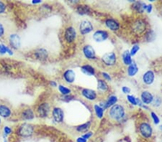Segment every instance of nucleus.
<instances>
[{"mask_svg":"<svg viewBox=\"0 0 162 142\" xmlns=\"http://www.w3.org/2000/svg\"><path fill=\"white\" fill-rule=\"evenodd\" d=\"M110 116L112 119L116 121H120L125 117L126 115V111L124 107L119 104H115L110 108Z\"/></svg>","mask_w":162,"mask_h":142,"instance_id":"f257e3e1","label":"nucleus"},{"mask_svg":"<svg viewBox=\"0 0 162 142\" xmlns=\"http://www.w3.org/2000/svg\"><path fill=\"white\" fill-rule=\"evenodd\" d=\"M138 72V67L136 63H132L130 65L128 68V75L130 77L135 76Z\"/></svg>","mask_w":162,"mask_h":142,"instance_id":"5701e85b","label":"nucleus"},{"mask_svg":"<svg viewBox=\"0 0 162 142\" xmlns=\"http://www.w3.org/2000/svg\"><path fill=\"white\" fill-rule=\"evenodd\" d=\"M139 132L141 136L145 139L151 138L153 135L152 126L149 123L143 122L139 126Z\"/></svg>","mask_w":162,"mask_h":142,"instance_id":"7ed1b4c3","label":"nucleus"},{"mask_svg":"<svg viewBox=\"0 0 162 142\" xmlns=\"http://www.w3.org/2000/svg\"><path fill=\"white\" fill-rule=\"evenodd\" d=\"M92 136H93V132H92V131H87L86 133H85L84 134H83L82 136L84 139H86V140H88V139L91 138V137H92Z\"/></svg>","mask_w":162,"mask_h":142,"instance_id":"e433bc0d","label":"nucleus"},{"mask_svg":"<svg viewBox=\"0 0 162 142\" xmlns=\"http://www.w3.org/2000/svg\"><path fill=\"white\" fill-rule=\"evenodd\" d=\"M102 76H103V78L105 79V80H109V81H110V80H112V78H111V77H110V76L109 75L108 73H102Z\"/></svg>","mask_w":162,"mask_h":142,"instance_id":"ea45409f","label":"nucleus"},{"mask_svg":"<svg viewBox=\"0 0 162 142\" xmlns=\"http://www.w3.org/2000/svg\"><path fill=\"white\" fill-rule=\"evenodd\" d=\"M76 35H77L76 31L74 27H69L66 29V31H65V34H64V38L67 43H73L76 38Z\"/></svg>","mask_w":162,"mask_h":142,"instance_id":"39448f33","label":"nucleus"},{"mask_svg":"<svg viewBox=\"0 0 162 142\" xmlns=\"http://www.w3.org/2000/svg\"><path fill=\"white\" fill-rule=\"evenodd\" d=\"M76 142H87V140L83 138L82 136H80L76 139Z\"/></svg>","mask_w":162,"mask_h":142,"instance_id":"a18cd8bd","label":"nucleus"},{"mask_svg":"<svg viewBox=\"0 0 162 142\" xmlns=\"http://www.w3.org/2000/svg\"><path fill=\"white\" fill-rule=\"evenodd\" d=\"M0 124H1V118H0Z\"/></svg>","mask_w":162,"mask_h":142,"instance_id":"8fccbe9b","label":"nucleus"},{"mask_svg":"<svg viewBox=\"0 0 162 142\" xmlns=\"http://www.w3.org/2000/svg\"><path fill=\"white\" fill-rule=\"evenodd\" d=\"M122 91L125 94H129L131 91V89L127 86H123V87H122Z\"/></svg>","mask_w":162,"mask_h":142,"instance_id":"4c0bfd02","label":"nucleus"},{"mask_svg":"<svg viewBox=\"0 0 162 142\" xmlns=\"http://www.w3.org/2000/svg\"><path fill=\"white\" fill-rule=\"evenodd\" d=\"M147 4L143 3L141 2H135L133 4V7L136 11H137L139 13H143V11H145Z\"/></svg>","mask_w":162,"mask_h":142,"instance_id":"aec40b11","label":"nucleus"},{"mask_svg":"<svg viewBox=\"0 0 162 142\" xmlns=\"http://www.w3.org/2000/svg\"><path fill=\"white\" fill-rule=\"evenodd\" d=\"M39 116L41 118L47 117L48 113L50 112V106L47 103H43L39 106L38 108Z\"/></svg>","mask_w":162,"mask_h":142,"instance_id":"ddd939ff","label":"nucleus"},{"mask_svg":"<svg viewBox=\"0 0 162 142\" xmlns=\"http://www.w3.org/2000/svg\"><path fill=\"white\" fill-rule=\"evenodd\" d=\"M108 32L105 30H97L93 34V39L97 43H102L108 38Z\"/></svg>","mask_w":162,"mask_h":142,"instance_id":"6e6552de","label":"nucleus"},{"mask_svg":"<svg viewBox=\"0 0 162 142\" xmlns=\"http://www.w3.org/2000/svg\"><path fill=\"white\" fill-rule=\"evenodd\" d=\"M6 53H8L10 55L13 54L12 51L8 47H7L6 45H3V44H0V55H4L6 54Z\"/></svg>","mask_w":162,"mask_h":142,"instance_id":"c756f323","label":"nucleus"},{"mask_svg":"<svg viewBox=\"0 0 162 142\" xmlns=\"http://www.w3.org/2000/svg\"><path fill=\"white\" fill-rule=\"evenodd\" d=\"M4 142H7V141L5 140V141H4Z\"/></svg>","mask_w":162,"mask_h":142,"instance_id":"3c124183","label":"nucleus"},{"mask_svg":"<svg viewBox=\"0 0 162 142\" xmlns=\"http://www.w3.org/2000/svg\"><path fill=\"white\" fill-rule=\"evenodd\" d=\"M82 94L85 98L89 100V101H94L97 97V94L95 90L88 89V88L83 89L82 91Z\"/></svg>","mask_w":162,"mask_h":142,"instance_id":"9b49d317","label":"nucleus"},{"mask_svg":"<svg viewBox=\"0 0 162 142\" xmlns=\"http://www.w3.org/2000/svg\"><path fill=\"white\" fill-rule=\"evenodd\" d=\"M105 25L112 31H117L120 29V24L117 20L109 18L105 20Z\"/></svg>","mask_w":162,"mask_h":142,"instance_id":"4468645a","label":"nucleus"},{"mask_svg":"<svg viewBox=\"0 0 162 142\" xmlns=\"http://www.w3.org/2000/svg\"><path fill=\"white\" fill-rule=\"evenodd\" d=\"M53 117L55 121L57 123H61L64 121V113L63 110L61 108H54L53 110Z\"/></svg>","mask_w":162,"mask_h":142,"instance_id":"9d476101","label":"nucleus"},{"mask_svg":"<svg viewBox=\"0 0 162 142\" xmlns=\"http://www.w3.org/2000/svg\"><path fill=\"white\" fill-rule=\"evenodd\" d=\"M41 2L40 0H33V1H32V4H40V3H41Z\"/></svg>","mask_w":162,"mask_h":142,"instance_id":"de8ad7c7","label":"nucleus"},{"mask_svg":"<svg viewBox=\"0 0 162 142\" xmlns=\"http://www.w3.org/2000/svg\"><path fill=\"white\" fill-rule=\"evenodd\" d=\"M4 134H6V135L10 134L11 133H12L11 128H10L9 126H5V127H4Z\"/></svg>","mask_w":162,"mask_h":142,"instance_id":"a19ab883","label":"nucleus"},{"mask_svg":"<svg viewBox=\"0 0 162 142\" xmlns=\"http://www.w3.org/2000/svg\"><path fill=\"white\" fill-rule=\"evenodd\" d=\"M127 99H128L129 103H131L132 105H133V106H136V105H137V98H136L134 95H128Z\"/></svg>","mask_w":162,"mask_h":142,"instance_id":"473e14b6","label":"nucleus"},{"mask_svg":"<svg viewBox=\"0 0 162 142\" xmlns=\"http://www.w3.org/2000/svg\"><path fill=\"white\" fill-rule=\"evenodd\" d=\"M93 30V25L89 20H83L79 25V31L82 34H89Z\"/></svg>","mask_w":162,"mask_h":142,"instance_id":"0eeeda50","label":"nucleus"},{"mask_svg":"<svg viewBox=\"0 0 162 142\" xmlns=\"http://www.w3.org/2000/svg\"><path fill=\"white\" fill-rule=\"evenodd\" d=\"M4 33V28L1 23H0V38L3 36V34Z\"/></svg>","mask_w":162,"mask_h":142,"instance_id":"c03bdc74","label":"nucleus"},{"mask_svg":"<svg viewBox=\"0 0 162 142\" xmlns=\"http://www.w3.org/2000/svg\"><path fill=\"white\" fill-rule=\"evenodd\" d=\"M50 84L53 87H56L57 86V84H56V83L55 82V81H50Z\"/></svg>","mask_w":162,"mask_h":142,"instance_id":"49530a36","label":"nucleus"},{"mask_svg":"<svg viewBox=\"0 0 162 142\" xmlns=\"http://www.w3.org/2000/svg\"><path fill=\"white\" fill-rule=\"evenodd\" d=\"M91 126V122L87 121V123H83L82 125H79L76 127V131L79 132H85L86 133Z\"/></svg>","mask_w":162,"mask_h":142,"instance_id":"a878e982","label":"nucleus"},{"mask_svg":"<svg viewBox=\"0 0 162 142\" xmlns=\"http://www.w3.org/2000/svg\"><path fill=\"white\" fill-rule=\"evenodd\" d=\"M145 38H146V40L148 42L154 40V39L156 38V34H155V32L153 30H149L146 34H145Z\"/></svg>","mask_w":162,"mask_h":142,"instance_id":"2f4dec72","label":"nucleus"},{"mask_svg":"<svg viewBox=\"0 0 162 142\" xmlns=\"http://www.w3.org/2000/svg\"><path fill=\"white\" fill-rule=\"evenodd\" d=\"M154 79L155 75L152 71H146L143 76V81L146 85H151L154 83Z\"/></svg>","mask_w":162,"mask_h":142,"instance_id":"2eb2a0df","label":"nucleus"},{"mask_svg":"<svg viewBox=\"0 0 162 142\" xmlns=\"http://www.w3.org/2000/svg\"><path fill=\"white\" fill-rule=\"evenodd\" d=\"M64 101H70L71 100L73 99V96H71V95H64Z\"/></svg>","mask_w":162,"mask_h":142,"instance_id":"37998d69","label":"nucleus"},{"mask_svg":"<svg viewBox=\"0 0 162 142\" xmlns=\"http://www.w3.org/2000/svg\"><path fill=\"white\" fill-rule=\"evenodd\" d=\"M146 29V24L143 20H136L133 25V31L136 34L143 33Z\"/></svg>","mask_w":162,"mask_h":142,"instance_id":"423d86ee","label":"nucleus"},{"mask_svg":"<svg viewBox=\"0 0 162 142\" xmlns=\"http://www.w3.org/2000/svg\"><path fill=\"white\" fill-rule=\"evenodd\" d=\"M140 50V47L139 45H135L133 46V48H131V51H130V54H131V56H134V55H136L137 54V53Z\"/></svg>","mask_w":162,"mask_h":142,"instance_id":"72a5a7b5","label":"nucleus"},{"mask_svg":"<svg viewBox=\"0 0 162 142\" xmlns=\"http://www.w3.org/2000/svg\"><path fill=\"white\" fill-rule=\"evenodd\" d=\"M131 57L132 56L130 54V51L126 50L122 53V61L126 66H130V65L133 63V60H132Z\"/></svg>","mask_w":162,"mask_h":142,"instance_id":"412c9836","label":"nucleus"},{"mask_svg":"<svg viewBox=\"0 0 162 142\" xmlns=\"http://www.w3.org/2000/svg\"><path fill=\"white\" fill-rule=\"evenodd\" d=\"M151 118L153 119V121H154V124H159V123H160V119H159V116H157V114L154 112H151Z\"/></svg>","mask_w":162,"mask_h":142,"instance_id":"f704fd0d","label":"nucleus"},{"mask_svg":"<svg viewBox=\"0 0 162 142\" xmlns=\"http://www.w3.org/2000/svg\"><path fill=\"white\" fill-rule=\"evenodd\" d=\"M83 53L84 56L86 57L88 60H93L95 59L96 53L94 48L91 45H85L83 48Z\"/></svg>","mask_w":162,"mask_h":142,"instance_id":"1a4fd4ad","label":"nucleus"},{"mask_svg":"<svg viewBox=\"0 0 162 142\" xmlns=\"http://www.w3.org/2000/svg\"><path fill=\"white\" fill-rule=\"evenodd\" d=\"M154 95L148 90L143 91L141 95V100L143 102V104L149 105L152 103L153 100H154Z\"/></svg>","mask_w":162,"mask_h":142,"instance_id":"f8f14e48","label":"nucleus"},{"mask_svg":"<svg viewBox=\"0 0 162 142\" xmlns=\"http://www.w3.org/2000/svg\"><path fill=\"white\" fill-rule=\"evenodd\" d=\"M97 88L101 91H106L108 90V85L105 80L99 79L97 80Z\"/></svg>","mask_w":162,"mask_h":142,"instance_id":"393cba45","label":"nucleus"},{"mask_svg":"<svg viewBox=\"0 0 162 142\" xmlns=\"http://www.w3.org/2000/svg\"><path fill=\"white\" fill-rule=\"evenodd\" d=\"M6 10V6L3 2H0V14H2L4 12V11Z\"/></svg>","mask_w":162,"mask_h":142,"instance_id":"58836bf2","label":"nucleus"},{"mask_svg":"<svg viewBox=\"0 0 162 142\" xmlns=\"http://www.w3.org/2000/svg\"><path fill=\"white\" fill-rule=\"evenodd\" d=\"M117 101H118V98H117L116 95H111V96L109 97L108 100L105 104V108H110V107L111 108L114 105L117 104Z\"/></svg>","mask_w":162,"mask_h":142,"instance_id":"4be33fe9","label":"nucleus"},{"mask_svg":"<svg viewBox=\"0 0 162 142\" xmlns=\"http://www.w3.org/2000/svg\"><path fill=\"white\" fill-rule=\"evenodd\" d=\"M64 78L68 83H72L76 79V74L72 70H67L64 73Z\"/></svg>","mask_w":162,"mask_h":142,"instance_id":"f3484780","label":"nucleus"},{"mask_svg":"<svg viewBox=\"0 0 162 142\" xmlns=\"http://www.w3.org/2000/svg\"><path fill=\"white\" fill-rule=\"evenodd\" d=\"M59 90L61 94L63 95H69L71 93V90L69 88H66V86L62 85H59Z\"/></svg>","mask_w":162,"mask_h":142,"instance_id":"7c9ffc66","label":"nucleus"},{"mask_svg":"<svg viewBox=\"0 0 162 142\" xmlns=\"http://www.w3.org/2000/svg\"><path fill=\"white\" fill-rule=\"evenodd\" d=\"M12 111L9 107L4 106V105H0V116L3 118L10 117Z\"/></svg>","mask_w":162,"mask_h":142,"instance_id":"6ab92c4d","label":"nucleus"},{"mask_svg":"<svg viewBox=\"0 0 162 142\" xmlns=\"http://www.w3.org/2000/svg\"><path fill=\"white\" fill-rule=\"evenodd\" d=\"M153 10V6L152 4H148L146 6V8H145V11H147L148 13H151Z\"/></svg>","mask_w":162,"mask_h":142,"instance_id":"79ce46f5","label":"nucleus"},{"mask_svg":"<svg viewBox=\"0 0 162 142\" xmlns=\"http://www.w3.org/2000/svg\"><path fill=\"white\" fill-rule=\"evenodd\" d=\"M33 132L34 128L29 123H23L22 125L20 126L19 129H18V134L20 136L25 137V138L31 136Z\"/></svg>","mask_w":162,"mask_h":142,"instance_id":"f03ea898","label":"nucleus"},{"mask_svg":"<svg viewBox=\"0 0 162 142\" xmlns=\"http://www.w3.org/2000/svg\"><path fill=\"white\" fill-rule=\"evenodd\" d=\"M160 129L162 131V126H160Z\"/></svg>","mask_w":162,"mask_h":142,"instance_id":"09e8293b","label":"nucleus"},{"mask_svg":"<svg viewBox=\"0 0 162 142\" xmlns=\"http://www.w3.org/2000/svg\"><path fill=\"white\" fill-rule=\"evenodd\" d=\"M102 60L106 66H112L116 63L117 56L115 53H107L103 55L102 57Z\"/></svg>","mask_w":162,"mask_h":142,"instance_id":"20e7f679","label":"nucleus"},{"mask_svg":"<svg viewBox=\"0 0 162 142\" xmlns=\"http://www.w3.org/2000/svg\"><path fill=\"white\" fill-rule=\"evenodd\" d=\"M36 57L40 60H45L48 57V52L45 49H39L36 53Z\"/></svg>","mask_w":162,"mask_h":142,"instance_id":"c85d7f7f","label":"nucleus"},{"mask_svg":"<svg viewBox=\"0 0 162 142\" xmlns=\"http://www.w3.org/2000/svg\"><path fill=\"white\" fill-rule=\"evenodd\" d=\"M94 112H95V114H96L97 118H102L103 117L104 111H105V110H104V108H102L101 106H99V105H94Z\"/></svg>","mask_w":162,"mask_h":142,"instance_id":"cd10ccee","label":"nucleus"},{"mask_svg":"<svg viewBox=\"0 0 162 142\" xmlns=\"http://www.w3.org/2000/svg\"><path fill=\"white\" fill-rule=\"evenodd\" d=\"M10 43L12 48L18 49L20 47V38L17 34H12L10 36Z\"/></svg>","mask_w":162,"mask_h":142,"instance_id":"dca6fc26","label":"nucleus"},{"mask_svg":"<svg viewBox=\"0 0 162 142\" xmlns=\"http://www.w3.org/2000/svg\"><path fill=\"white\" fill-rule=\"evenodd\" d=\"M76 10H77L78 13L80 14V15H87V14L89 13L90 8L89 7V6L82 4V5L78 6Z\"/></svg>","mask_w":162,"mask_h":142,"instance_id":"bb28decb","label":"nucleus"},{"mask_svg":"<svg viewBox=\"0 0 162 142\" xmlns=\"http://www.w3.org/2000/svg\"><path fill=\"white\" fill-rule=\"evenodd\" d=\"M152 103L154 106H159L161 103V100L160 98H159V97L154 98V100H153Z\"/></svg>","mask_w":162,"mask_h":142,"instance_id":"c9c22d12","label":"nucleus"},{"mask_svg":"<svg viewBox=\"0 0 162 142\" xmlns=\"http://www.w3.org/2000/svg\"><path fill=\"white\" fill-rule=\"evenodd\" d=\"M22 117L25 120H32L33 119L35 116L34 113L31 109H25L22 113Z\"/></svg>","mask_w":162,"mask_h":142,"instance_id":"b1692460","label":"nucleus"},{"mask_svg":"<svg viewBox=\"0 0 162 142\" xmlns=\"http://www.w3.org/2000/svg\"><path fill=\"white\" fill-rule=\"evenodd\" d=\"M81 71L82 73L88 76H93L95 74V70L89 65H84L81 67Z\"/></svg>","mask_w":162,"mask_h":142,"instance_id":"a211bd4d","label":"nucleus"}]
</instances>
